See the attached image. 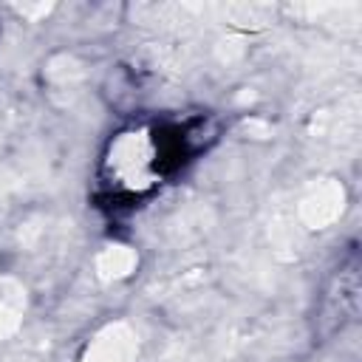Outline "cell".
Segmentation results:
<instances>
[{
	"mask_svg": "<svg viewBox=\"0 0 362 362\" xmlns=\"http://www.w3.org/2000/svg\"><path fill=\"white\" fill-rule=\"evenodd\" d=\"M136 334L124 322H110L105 325L85 348L82 362H136Z\"/></svg>",
	"mask_w": 362,
	"mask_h": 362,
	"instance_id": "obj_1",
	"label": "cell"
},
{
	"mask_svg": "<svg viewBox=\"0 0 362 362\" xmlns=\"http://www.w3.org/2000/svg\"><path fill=\"white\" fill-rule=\"evenodd\" d=\"M110 161H113V170L119 173V178L136 184V178L141 181L150 167V141L141 133H127L116 141Z\"/></svg>",
	"mask_w": 362,
	"mask_h": 362,
	"instance_id": "obj_2",
	"label": "cell"
},
{
	"mask_svg": "<svg viewBox=\"0 0 362 362\" xmlns=\"http://www.w3.org/2000/svg\"><path fill=\"white\" fill-rule=\"evenodd\" d=\"M23 308H25V291L14 280H3L0 283V339L17 331Z\"/></svg>",
	"mask_w": 362,
	"mask_h": 362,
	"instance_id": "obj_3",
	"label": "cell"
},
{
	"mask_svg": "<svg viewBox=\"0 0 362 362\" xmlns=\"http://www.w3.org/2000/svg\"><path fill=\"white\" fill-rule=\"evenodd\" d=\"M337 204H339V192L334 187H320L317 195H311V198L303 201V215H305L308 223L322 226V223H328L339 212Z\"/></svg>",
	"mask_w": 362,
	"mask_h": 362,
	"instance_id": "obj_4",
	"label": "cell"
},
{
	"mask_svg": "<svg viewBox=\"0 0 362 362\" xmlns=\"http://www.w3.org/2000/svg\"><path fill=\"white\" fill-rule=\"evenodd\" d=\"M136 266V255L127 246H110L99 255V272L102 277H122L130 274Z\"/></svg>",
	"mask_w": 362,
	"mask_h": 362,
	"instance_id": "obj_5",
	"label": "cell"
}]
</instances>
